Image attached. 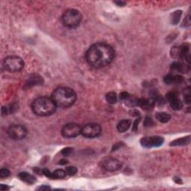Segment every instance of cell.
<instances>
[{"mask_svg":"<svg viewBox=\"0 0 191 191\" xmlns=\"http://www.w3.org/2000/svg\"><path fill=\"white\" fill-rule=\"evenodd\" d=\"M114 57L113 48L104 43L93 44L85 54L87 64L93 68H102L109 65L114 59Z\"/></svg>","mask_w":191,"mask_h":191,"instance_id":"6da1fadb","label":"cell"},{"mask_svg":"<svg viewBox=\"0 0 191 191\" xmlns=\"http://www.w3.org/2000/svg\"><path fill=\"white\" fill-rule=\"evenodd\" d=\"M51 98L58 107L69 108L76 102V94L71 88L60 87L55 90Z\"/></svg>","mask_w":191,"mask_h":191,"instance_id":"7a4b0ae2","label":"cell"},{"mask_svg":"<svg viewBox=\"0 0 191 191\" xmlns=\"http://www.w3.org/2000/svg\"><path fill=\"white\" fill-rule=\"evenodd\" d=\"M57 105L52 98L47 96L39 97L33 101L32 111L40 117H47L53 114L56 111Z\"/></svg>","mask_w":191,"mask_h":191,"instance_id":"3957f363","label":"cell"},{"mask_svg":"<svg viewBox=\"0 0 191 191\" xmlns=\"http://www.w3.org/2000/svg\"><path fill=\"white\" fill-rule=\"evenodd\" d=\"M82 20V15L76 9H68L62 15V23L69 29L76 28L79 25Z\"/></svg>","mask_w":191,"mask_h":191,"instance_id":"277c9868","label":"cell"},{"mask_svg":"<svg viewBox=\"0 0 191 191\" xmlns=\"http://www.w3.org/2000/svg\"><path fill=\"white\" fill-rule=\"evenodd\" d=\"M25 63L23 60L19 56H8L3 60V67L5 70L10 73H17L24 68Z\"/></svg>","mask_w":191,"mask_h":191,"instance_id":"5b68a950","label":"cell"},{"mask_svg":"<svg viewBox=\"0 0 191 191\" xmlns=\"http://www.w3.org/2000/svg\"><path fill=\"white\" fill-rule=\"evenodd\" d=\"M102 132V128L99 124L88 123L82 128V135L86 138H95Z\"/></svg>","mask_w":191,"mask_h":191,"instance_id":"8992f818","label":"cell"},{"mask_svg":"<svg viewBox=\"0 0 191 191\" xmlns=\"http://www.w3.org/2000/svg\"><path fill=\"white\" fill-rule=\"evenodd\" d=\"M61 134L65 138H74L82 134V127L76 123H68L61 129Z\"/></svg>","mask_w":191,"mask_h":191,"instance_id":"52a82bcc","label":"cell"},{"mask_svg":"<svg viewBox=\"0 0 191 191\" xmlns=\"http://www.w3.org/2000/svg\"><path fill=\"white\" fill-rule=\"evenodd\" d=\"M28 131L26 128L22 125H12L8 130V135L11 138L15 140H20L25 138Z\"/></svg>","mask_w":191,"mask_h":191,"instance_id":"ba28073f","label":"cell"},{"mask_svg":"<svg viewBox=\"0 0 191 191\" xmlns=\"http://www.w3.org/2000/svg\"><path fill=\"white\" fill-rule=\"evenodd\" d=\"M100 165L104 170L109 172L117 171L122 167V163L119 160L111 157H105L100 161Z\"/></svg>","mask_w":191,"mask_h":191,"instance_id":"9c48e42d","label":"cell"},{"mask_svg":"<svg viewBox=\"0 0 191 191\" xmlns=\"http://www.w3.org/2000/svg\"><path fill=\"white\" fill-rule=\"evenodd\" d=\"M155 103V102L153 99L142 98L138 99V101H137V106H139V107H140L144 110H149L154 107Z\"/></svg>","mask_w":191,"mask_h":191,"instance_id":"30bf717a","label":"cell"},{"mask_svg":"<svg viewBox=\"0 0 191 191\" xmlns=\"http://www.w3.org/2000/svg\"><path fill=\"white\" fill-rule=\"evenodd\" d=\"M19 178L24 182L29 184H32L36 181V179L34 175H31L27 172H22L18 175Z\"/></svg>","mask_w":191,"mask_h":191,"instance_id":"8fae6325","label":"cell"},{"mask_svg":"<svg viewBox=\"0 0 191 191\" xmlns=\"http://www.w3.org/2000/svg\"><path fill=\"white\" fill-rule=\"evenodd\" d=\"M131 126V121L130 119H122L117 125V130L121 133L127 131Z\"/></svg>","mask_w":191,"mask_h":191,"instance_id":"7c38bea8","label":"cell"},{"mask_svg":"<svg viewBox=\"0 0 191 191\" xmlns=\"http://www.w3.org/2000/svg\"><path fill=\"white\" fill-rule=\"evenodd\" d=\"M149 139L150 148L152 147H159L163 143L164 140L162 137L160 136H153V137H149Z\"/></svg>","mask_w":191,"mask_h":191,"instance_id":"4fadbf2b","label":"cell"},{"mask_svg":"<svg viewBox=\"0 0 191 191\" xmlns=\"http://www.w3.org/2000/svg\"><path fill=\"white\" fill-rule=\"evenodd\" d=\"M169 103H170L172 109L175 110V111H179V110H181L183 107L182 102L178 98V96L172 99V100H170V102H169Z\"/></svg>","mask_w":191,"mask_h":191,"instance_id":"5bb4252c","label":"cell"},{"mask_svg":"<svg viewBox=\"0 0 191 191\" xmlns=\"http://www.w3.org/2000/svg\"><path fill=\"white\" fill-rule=\"evenodd\" d=\"M190 142V136H187L186 137H182V138L177 139L175 140L172 141L170 143V146H184V145L189 144Z\"/></svg>","mask_w":191,"mask_h":191,"instance_id":"9a60e30c","label":"cell"},{"mask_svg":"<svg viewBox=\"0 0 191 191\" xmlns=\"http://www.w3.org/2000/svg\"><path fill=\"white\" fill-rule=\"evenodd\" d=\"M171 118V116L166 112H158L156 114V119L159 121V122H163V123H166L168 122Z\"/></svg>","mask_w":191,"mask_h":191,"instance_id":"2e32d148","label":"cell"},{"mask_svg":"<svg viewBox=\"0 0 191 191\" xmlns=\"http://www.w3.org/2000/svg\"><path fill=\"white\" fill-rule=\"evenodd\" d=\"M171 69L181 72V73H186V71L188 69H187L186 65L184 66L183 64L179 63V62H173L171 65Z\"/></svg>","mask_w":191,"mask_h":191,"instance_id":"e0dca14e","label":"cell"},{"mask_svg":"<svg viewBox=\"0 0 191 191\" xmlns=\"http://www.w3.org/2000/svg\"><path fill=\"white\" fill-rule=\"evenodd\" d=\"M66 175H67V173H66L65 170H62V169H58L52 172V179H64Z\"/></svg>","mask_w":191,"mask_h":191,"instance_id":"ac0fdd59","label":"cell"},{"mask_svg":"<svg viewBox=\"0 0 191 191\" xmlns=\"http://www.w3.org/2000/svg\"><path fill=\"white\" fill-rule=\"evenodd\" d=\"M182 11H175L173 12L171 15V23L172 25H176L179 22L180 18H181Z\"/></svg>","mask_w":191,"mask_h":191,"instance_id":"d6986e66","label":"cell"},{"mask_svg":"<svg viewBox=\"0 0 191 191\" xmlns=\"http://www.w3.org/2000/svg\"><path fill=\"white\" fill-rule=\"evenodd\" d=\"M105 99L109 104H115L117 102V96L114 92H110L107 93Z\"/></svg>","mask_w":191,"mask_h":191,"instance_id":"ffe728a7","label":"cell"},{"mask_svg":"<svg viewBox=\"0 0 191 191\" xmlns=\"http://www.w3.org/2000/svg\"><path fill=\"white\" fill-rule=\"evenodd\" d=\"M65 171L66 173H67V175H76L77 173V172H78V169L76 168V167H66L65 169Z\"/></svg>","mask_w":191,"mask_h":191,"instance_id":"44dd1931","label":"cell"},{"mask_svg":"<svg viewBox=\"0 0 191 191\" xmlns=\"http://www.w3.org/2000/svg\"><path fill=\"white\" fill-rule=\"evenodd\" d=\"M184 102L187 104H190L191 101V95H190V87H188L184 89Z\"/></svg>","mask_w":191,"mask_h":191,"instance_id":"7402d4cb","label":"cell"},{"mask_svg":"<svg viewBox=\"0 0 191 191\" xmlns=\"http://www.w3.org/2000/svg\"><path fill=\"white\" fill-rule=\"evenodd\" d=\"M163 81L167 84H174V76L172 74H167L163 78Z\"/></svg>","mask_w":191,"mask_h":191,"instance_id":"603a6c76","label":"cell"},{"mask_svg":"<svg viewBox=\"0 0 191 191\" xmlns=\"http://www.w3.org/2000/svg\"><path fill=\"white\" fill-rule=\"evenodd\" d=\"M11 172L7 168H2L0 170V177L4 179V178H7L10 175Z\"/></svg>","mask_w":191,"mask_h":191,"instance_id":"cb8c5ba5","label":"cell"},{"mask_svg":"<svg viewBox=\"0 0 191 191\" xmlns=\"http://www.w3.org/2000/svg\"><path fill=\"white\" fill-rule=\"evenodd\" d=\"M154 125H155V123H154L153 120H152L151 117H146V118H145L144 126H146V127H151V126H153Z\"/></svg>","mask_w":191,"mask_h":191,"instance_id":"d4e9b609","label":"cell"},{"mask_svg":"<svg viewBox=\"0 0 191 191\" xmlns=\"http://www.w3.org/2000/svg\"><path fill=\"white\" fill-rule=\"evenodd\" d=\"M73 152V149L70 148V147H67V148H64L62 149L61 151V154L64 156H69L71 155L72 153Z\"/></svg>","mask_w":191,"mask_h":191,"instance_id":"484cf974","label":"cell"},{"mask_svg":"<svg viewBox=\"0 0 191 191\" xmlns=\"http://www.w3.org/2000/svg\"><path fill=\"white\" fill-rule=\"evenodd\" d=\"M177 96H178L177 93H175V92H170V93H168L167 94L166 99L168 102H170V101L172 100V99L175 98V97H177Z\"/></svg>","mask_w":191,"mask_h":191,"instance_id":"4316f807","label":"cell"},{"mask_svg":"<svg viewBox=\"0 0 191 191\" xmlns=\"http://www.w3.org/2000/svg\"><path fill=\"white\" fill-rule=\"evenodd\" d=\"M190 25V15H188L185 17L182 26L184 27V28H187V27H189Z\"/></svg>","mask_w":191,"mask_h":191,"instance_id":"83f0119b","label":"cell"},{"mask_svg":"<svg viewBox=\"0 0 191 191\" xmlns=\"http://www.w3.org/2000/svg\"><path fill=\"white\" fill-rule=\"evenodd\" d=\"M130 97V94L127 92H122V93L119 94V99L121 100H124L126 101V100H128V98Z\"/></svg>","mask_w":191,"mask_h":191,"instance_id":"f1b7e54d","label":"cell"},{"mask_svg":"<svg viewBox=\"0 0 191 191\" xmlns=\"http://www.w3.org/2000/svg\"><path fill=\"white\" fill-rule=\"evenodd\" d=\"M184 81V78L181 76L176 75L174 76V84H181Z\"/></svg>","mask_w":191,"mask_h":191,"instance_id":"f546056e","label":"cell"},{"mask_svg":"<svg viewBox=\"0 0 191 191\" xmlns=\"http://www.w3.org/2000/svg\"><path fill=\"white\" fill-rule=\"evenodd\" d=\"M10 189V187L8 186H7V185H4V184H2L0 185V190H8Z\"/></svg>","mask_w":191,"mask_h":191,"instance_id":"4dcf8cb0","label":"cell"},{"mask_svg":"<svg viewBox=\"0 0 191 191\" xmlns=\"http://www.w3.org/2000/svg\"><path fill=\"white\" fill-rule=\"evenodd\" d=\"M38 190H51V187H48V186H41L40 187H38Z\"/></svg>","mask_w":191,"mask_h":191,"instance_id":"1f68e13d","label":"cell"},{"mask_svg":"<svg viewBox=\"0 0 191 191\" xmlns=\"http://www.w3.org/2000/svg\"><path fill=\"white\" fill-rule=\"evenodd\" d=\"M115 4H117L118 6H124L125 5H126V2H121V1H118V2H114Z\"/></svg>","mask_w":191,"mask_h":191,"instance_id":"d6a6232c","label":"cell"},{"mask_svg":"<svg viewBox=\"0 0 191 191\" xmlns=\"http://www.w3.org/2000/svg\"><path fill=\"white\" fill-rule=\"evenodd\" d=\"M67 163H68V161H67V160H66V159H62V160H60V162L58 163H59V164H60V165H65V164H67Z\"/></svg>","mask_w":191,"mask_h":191,"instance_id":"836d02e7","label":"cell"}]
</instances>
